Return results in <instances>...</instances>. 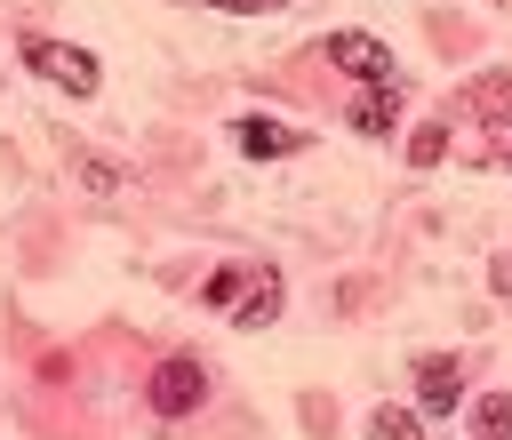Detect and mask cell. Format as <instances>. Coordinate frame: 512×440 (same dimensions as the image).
I'll list each match as a JSON object with an SVG mask.
<instances>
[{"mask_svg":"<svg viewBox=\"0 0 512 440\" xmlns=\"http://www.w3.org/2000/svg\"><path fill=\"white\" fill-rule=\"evenodd\" d=\"M24 64H32L40 80L72 88V96H96V56L72 48V40H24Z\"/></svg>","mask_w":512,"mask_h":440,"instance_id":"6da1fadb","label":"cell"},{"mask_svg":"<svg viewBox=\"0 0 512 440\" xmlns=\"http://www.w3.org/2000/svg\"><path fill=\"white\" fill-rule=\"evenodd\" d=\"M320 56H328L336 72L368 80V88H384V80H392V48H384L376 32H328V40H320Z\"/></svg>","mask_w":512,"mask_h":440,"instance_id":"7a4b0ae2","label":"cell"},{"mask_svg":"<svg viewBox=\"0 0 512 440\" xmlns=\"http://www.w3.org/2000/svg\"><path fill=\"white\" fill-rule=\"evenodd\" d=\"M200 392H208V368H200L192 352H176V360L152 368V416H192Z\"/></svg>","mask_w":512,"mask_h":440,"instance_id":"3957f363","label":"cell"},{"mask_svg":"<svg viewBox=\"0 0 512 440\" xmlns=\"http://www.w3.org/2000/svg\"><path fill=\"white\" fill-rule=\"evenodd\" d=\"M456 400H464V368H456L448 352H424V360H416V408H424V416H448Z\"/></svg>","mask_w":512,"mask_h":440,"instance_id":"277c9868","label":"cell"},{"mask_svg":"<svg viewBox=\"0 0 512 440\" xmlns=\"http://www.w3.org/2000/svg\"><path fill=\"white\" fill-rule=\"evenodd\" d=\"M232 144L256 152V160H288V152H304V128H280V120L248 112V120H232Z\"/></svg>","mask_w":512,"mask_h":440,"instance_id":"5b68a950","label":"cell"},{"mask_svg":"<svg viewBox=\"0 0 512 440\" xmlns=\"http://www.w3.org/2000/svg\"><path fill=\"white\" fill-rule=\"evenodd\" d=\"M232 304H240V312H232L240 328H264V320L280 312V272H256V280H240V296H232Z\"/></svg>","mask_w":512,"mask_h":440,"instance_id":"8992f818","label":"cell"},{"mask_svg":"<svg viewBox=\"0 0 512 440\" xmlns=\"http://www.w3.org/2000/svg\"><path fill=\"white\" fill-rule=\"evenodd\" d=\"M392 112H400V88H392V80H384V88H360L352 128H360V136H384V128H392Z\"/></svg>","mask_w":512,"mask_h":440,"instance_id":"52a82bcc","label":"cell"},{"mask_svg":"<svg viewBox=\"0 0 512 440\" xmlns=\"http://www.w3.org/2000/svg\"><path fill=\"white\" fill-rule=\"evenodd\" d=\"M472 432L480 440H512V392H480L472 400Z\"/></svg>","mask_w":512,"mask_h":440,"instance_id":"ba28073f","label":"cell"},{"mask_svg":"<svg viewBox=\"0 0 512 440\" xmlns=\"http://www.w3.org/2000/svg\"><path fill=\"white\" fill-rule=\"evenodd\" d=\"M368 440H416V408H376L368 416Z\"/></svg>","mask_w":512,"mask_h":440,"instance_id":"9c48e42d","label":"cell"},{"mask_svg":"<svg viewBox=\"0 0 512 440\" xmlns=\"http://www.w3.org/2000/svg\"><path fill=\"white\" fill-rule=\"evenodd\" d=\"M440 152H448V128H440V120H424V128L408 136V160H416V168H432Z\"/></svg>","mask_w":512,"mask_h":440,"instance_id":"30bf717a","label":"cell"},{"mask_svg":"<svg viewBox=\"0 0 512 440\" xmlns=\"http://www.w3.org/2000/svg\"><path fill=\"white\" fill-rule=\"evenodd\" d=\"M488 160H496V168H512V112H496V120H488Z\"/></svg>","mask_w":512,"mask_h":440,"instance_id":"8fae6325","label":"cell"},{"mask_svg":"<svg viewBox=\"0 0 512 440\" xmlns=\"http://www.w3.org/2000/svg\"><path fill=\"white\" fill-rule=\"evenodd\" d=\"M232 296H240V272H216V280H208V304H216V312H224V304H232Z\"/></svg>","mask_w":512,"mask_h":440,"instance_id":"7c38bea8","label":"cell"},{"mask_svg":"<svg viewBox=\"0 0 512 440\" xmlns=\"http://www.w3.org/2000/svg\"><path fill=\"white\" fill-rule=\"evenodd\" d=\"M208 8H232V16H264V8H280V0H208Z\"/></svg>","mask_w":512,"mask_h":440,"instance_id":"4fadbf2b","label":"cell"},{"mask_svg":"<svg viewBox=\"0 0 512 440\" xmlns=\"http://www.w3.org/2000/svg\"><path fill=\"white\" fill-rule=\"evenodd\" d=\"M504 280H512V264H504Z\"/></svg>","mask_w":512,"mask_h":440,"instance_id":"5bb4252c","label":"cell"}]
</instances>
